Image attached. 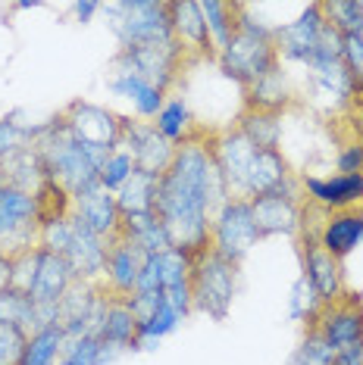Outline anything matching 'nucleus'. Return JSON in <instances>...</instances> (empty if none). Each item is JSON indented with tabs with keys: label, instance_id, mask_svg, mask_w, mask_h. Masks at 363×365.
Listing matches in <instances>:
<instances>
[{
	"label": "nucleus",
	"instance_id": "nucleus-40",
	"mask_svg": "<svg viewBox=\"0 0 363 365\" xmlns=\"http://www.w3.org/2000/svg\"><path fill=\"white\" fill-rule=\"evenodd\" d=\"M326 22L342 31V35H363V10L360 0H329L323 4Z\"/></svg>",
	"mask_w": 363,
	"mask_h": 365
},
{
	"label": "nucleus",
	"instance_id": "nucleus-10",
	"mask_svg": "<svg viewBox=\"0 0 363 365\" xmlns=\"http://www.w3.org/2000/svg\"><path fill=\"white\" fill-rule=\"evenodd\" d=\"M254 222H257L260 237H276V235H298L301 231V212H304V187L301 178L294 175L282 190L267 197L251 200Z\"/></svg>",
	"mask_w": 363,
	"mask_h": 365
},
{
	"label": "nucleus",
	"instance_id": "nucleus-45",
	"mask_svg": "<svg viewBox=\"0 0 363 365\" xmlns=\"http://www.w3.org/2000/svg\"><path fill=\"white\" fill-rule=\"evenodd\" d=\"M335 165H338V175H363V140L342 147Z\"/></svg>",
	"mask_w": 363,
	"mask_h": 365
},
{
	"label": "nucleus",
	"instance_id": "nucleus-33",
	"mask_svg": "<svg viewBox=\"0 0 363 365\" xmlns=\"http://www.w3.org/2000/svg\"><path fill=\"white\" fill-rule=\"evenodd\" d=\"M310 78H313V85H317L323 94L329 97H335L338 103H344V101H351L357 91H354V81L348 76V69H344V63L338 60V63H317V66H310Z\"/></svg>",
	"mask_w": 363,
	"mask_h": 365
},
{
	"label": "nucleus",
	"instance_id": "nucleus-20",
	"mask_svg": "<svg viewBox=\"0 0 363 365\" xmlns=\"http://www.w3.org/2000/svg\"><path fill=\"white\" fill-rule=\"evenodd\" d=\"M72 284H76V275H72L69 262L60 253L35 247V278H31V287H29V300L35 306L60 303Z\"/></svg>",
	"mask_w": 363,
	"mask_h": 365
},
{
	"label": "nucleus",
	"instance_id": "nucleus-35",
	"mask_svg": "<svg viewBox=\"0 0 363 365\" xmlns=\"http://www.w3.org/2000/svg\"><path fill=\"white\" fill-rule=\"evenodd\" d=\"M0 322H13L22 325L29 334L38 331V319H35V303L29 300V294L16 287H4L0 290Z\"/></svg>",
	"mask_w": 363,
	"mask_h": 365
},
{
	"label": "nucleus",
	"instance_id": "nucleus-27",
	"mask_svg": "<svg viewBox=\"0 0 363 365\" xmlns=\"http://www.w3.org/2000/svg\"><path fill=\"white\" fill-rule=\"evenodd\" d=\"M292 101H294V94H292V88H288V78H285L282 66L272 69L269 76H263L260 81H254V85L244 88V110L282 115L288 106H292Z\"/></svg>",
	"mask_w": 363,
	"mask_h": 365
},
{
	"label": "nucleus",
	"instance_id": "nucleus-30",
	"mask_svg": "<svg viewBox=\"0 0 363 365\" xmlns=\"http://www.w3.org/2000/svg\"><path fill=\"white\" fill-rule=\"evenodd\" d=\"M235 128L242 131L257 150H279V140H282V115L244 110L238 115Z\"/></svg>",
	"mask_w": 363,
	"mask_h": 365
},
{
	"label": "nucleus",
	"instance_id": "nucleus-14",
	"mask_svg": "<svg viewBox=\"0 0 363 365\" xmlns=\"http://www.w3.org/2000/svg\"><path fill=\"white\" fill-rule=\"evenodd\" d=\"M323 26H326L323 4H307L301 10L298 19H292V22H285V26L272 29V41H276L279 60L307 66L313 51H317V41H319V31H323Z\"/></svg>",
	"mask_w": 363,
	"mask_h": 365
},
{
	"label": "nucleus",
	"instance_id": "nucleus-48",
	"mask_svg": "<svg viewBox=\"0 0 363 365\" xmlns=\"http://www.w3.org/2000/svg\"><path fill=\"white\" fill-rule=\"evenodd\" d=\"M10 272H13V259L0 253V290L10 287Z\"/></svg>",
	"mask_w": 363,
	"mask_h": 365
},
{
	"label": "nucleus",
	"instance_id": "nucleus-6",
	"mask_svg": "<svg viewBox=\"0 0 363 365\" xmlns=\"http://www.w3.org/2000/svg\"><path fill=\"white\" fill-rule=\"evenodd\" d=\"M188 63V53L182 51L176 38L163 41V44H138V47H119V53L113 56L110 66L126 72H135L138 78H144L151 88L169 94L179 81L182 66Z\"/></svg>",
	"mask_w": 363,
	"mask_h": 365
},
{
	"label": "nucleus",
	"instance_id": "nucleus-47",
	"mask_svg": "<svg viewBox=\"0 0 363 365\" xmlns=\"http://www.w3.org/2000/svg\"><path fill=\"white\" fill-rule=\"evenodd\" d=\"M332 365H363V346H354V350L335 353Z\"/></svg>",
	"mask_w": 363,
	"mask_h": 365
},
{
	"label": "nucleus",
	"instance_id": "nucleus-38",
	"mask_svg": "<svg viewBox=\"0 0 363 365\" xmlns=\"http://www.w3.org/2000/svg\"><path fill=\"white\" fill-rule=\"evenodd\" d=\"M138 172L135 160H131V153L126 150V147H119V150L106 153V160L101 165V187L110 190V194H119L122 185Z\"/></svg>",
	"mask_w": 363,
	"mask_h": 365
},
{
	"label": "nucleus",
	"instance_id": "nucleus-17",
	"mask_svg": "<svg viewBox=\"0 0 363 365\" xmlns=\"http://www.w3.org/2000/svg\"><path fill=\"white\" fill-rule=\"evenodd\" d=\"M304 197L323 212H342L363 206V175H304Z\"/></svg>",
	"mask_w": 363,
	"mask_h": 365
},
{
	"label": "nucleus",
	"instance_id": "nucleus-44",
	"mask_svg": "<svg viewBox=\"0 0 363 365\" xmlns=\"http://www.w3.org/2000/svg\"><path fill=\"white\" fill-rule=\"evenodd\" d=\"M160 290H163V253L144 256V265H141V275H138L135 294H160Z\"/></svg>",
	"mask_w": 363,
	"mask_h": 365
},
{
	"label": "nucleus",
	"instance_id": "nucleus-1",
	"mask_svg": "<svg viewBox=\"0 0 363 365\" xmlns=\"http://www.w3.org/2000/svg\"><path fill=\"white\" fill-rule=\"evenodd\" d=\"M229 200H232V194H229L226 178L213 160L210 138L194 131L185 144H179L166 175H160L156 181L154 212L166 225L172 247L188 253L192 259L210 250L213 215Z\"/></svg>",
	"mask_w": 363,
	"mask_h": 365
},
{
	"label": "nucleus",
	"instance_id": "nucleus-39",
	"mask_svg": "<svg viewBox=\"0 0 363 365\" xmlns=\"http://www.w3.org/2000/svg\"><path fill=\"white\" fill-rule=\"evenodd\" d=\"M332 359H335V350L326 344V337L317 328H307L288 365H332Z\"/></svg>",
	"mask_w": 363,
	"mask_h": 365
},
{
	"label": "nucleus",
	"instance_id": "nucleus-34",
	"mask_svg": "<svg viewBox=\"0 0 363 365\" xmlns=\"http://www.w3.org/2000/svg\"><path fill=\"white\" fill-rule=\"evenodd\" d=\"M63 328L60 325H51V328H41L29 337V346H26V356H22L19 365H56L60 362V353H63Z\"/></svg>",
	"mask_w": 363,
	"mask_h": 365
},
{
	"label": "nucleus",
	"instance_id": "nucleus-19",
	"mask_svg": "<svg viewBox=\"0 0 363 365\" xmlns=\"http://www.w3.org/2000/svg\"><path fill=\"white\" fill-rule=\"evenodd\" d=\"M210 150H213V160H217L222 178L229 185V194L238 197L244 185V175H247V165H251L257 147L238 128H229V131H219V135H210Z\"/></svg>",
	"mask_w": 363,
	"mask_h": 365
},
{
	"label": "nucleus",
	"instance_id": "nucleus-24",
	"mask_svg": "<svg viewBox=\"0 0 363 365\" xmlns=\"http://www.w3.org/2000/svg\"><path fill=\"white\" fill-rule=\"evenodd\" d=\"M106 88H110L116 97H122V101H129L131 106H135V113L141 115V119H151V122L156 119V113L163 110V103H166V94H163V91L151 88L144 78H138L135 72L116 69V66H110Z\"/></svg>",
	"mask_w": 363,
	"mask_h": 365
},
{
	"label": "nucleus",
	"instance_id": "nucleus-2",
	"mask_svg": "<svg viewBox=\"0 0 363 365\" xmlns=\"http://www.w3.org/2000/svg\"><path fill=\"white\" fill-rule=\"evenodd\" d=\"M31 147L44 165V178L60 181L72 194V200L101 187V165L106 153L97 147H85L81 140L72 138L60 115L41 122V125H31Z\"/></svg>",
	"mask_w": 363,
	"mask_h": 365
},
{
	"label": "nucleus",
	"instance_id": "nucleus-42",
	"mask_svg": "<svg viewBox=\"0 0 363 365\" xmlns=\"http://www.w3.org/2000/svg\"><path fill=\"white\" fill-rule=\"evenodd\" d=\"M101 340L97 337H79V340H66L60 362L56 365H104L101 362Z\"/></svg>",
	"mask_w": 363,
	"mask_h": 365
},
{
	"label": "nucleus",
	"instance_id": "nucleus-12",
	"mask_svg": "<svg viewBox=\"0 0 363 365\" xmlns=\"http://www.w3.org/2000/svg\"><path fill=\"white\" fill-rule=\"evenodd\" d=\"M298 250H301L304 278H307V284L317 290L319 303H335V300H342V297L348 294V287H344L342 262H338L335 256H329L323 247H319L317 235H310L307 228H301Z\"/></svg>",
	"mask_w": 363,
	"mask_h": 365
},
{
	"label": "nucleus",
	"instance_id": "nucleus-18",
	"mask_svg": "<svg viewBox=\"0 0 363 365\" xmlns=\"http://www.w3.org/2000/svg\"><path fill=\"white\" fill-rule=\"evenodd\" d=\"M141 265H144V253L138 250L131 240H126L122 235L113 237L110 247H106V269H104V281H101L106 287V294L119 297V300L135 294Z\"/></svg>",
	"mask_w": 363,
	"mask_h": 365
},
{
	"label": "nucleus",
	"instance_id": "nucleus-9",
	"mask_svg": "<svg viewBox=\"0 0 363 365\" xmlns=\"http://www.w3.org/2000/svg\"><path fill=\"white\" fill-rule=\"evenodd\" d=\"M63 125L69 128V135L81 140L85 147H97L104 153H113L122 147V119L106 106L88 103V101H72L60 113Z\"/></svg>",
	"mask_w": 363,
	"mask_h": 365
},
{
	"label": "nucleus",
	"instance_id": "nucleus-36",
	"mask_svg": "<svg viewBox=\"0 0 363 365\" xmlns=\"http://www.w3.org/2000/svg\"><path fill=\"white\" fill-rule=\"evenodd\" d=\"M29 144H31V125L19 122V110L0 115V165L10 163Z\"/></svg>",
	"mask_w": 363,
	"mask_h": 365
},
{
	"label": "nucleus",
	"instance_id": "nucleus-28",
	"mask_svg": "<svg viewBox=\"0 0 363 365\" xmlns=\"http://www.w3.org/2000/svg\"><path fill=\"white\" fill-rule=\"evenodd\" d=\"M119 235L126 240H131V244H135L144 256H156V253L172 250V237H169L166 225L160 222V215H156V212L126 215V219H122Z\"/></svg>",
	"mask_w": 363,
	"mask_h": 365
},
{
	"label": "nucleus",
	"instance_id": "nucleus-7",
	"mask_svg": "<svg viewBox=\"0 0 363 365\" xmlns=\"http://www.w3.org/2000/svg\"><path fill=\"white\" fill-rule=\"evenodd\" d=\"M38 203L35 194L0 181V253L19 256L38 247Z\"/></svg>",
	"mask_w": 363,
	"mask_h": 365
},
{
	"label": "nucleus",
	"instance_id": "nucleus-49",
	"mask_svg": "<svg viewBox=\"0 0 363 365\" xmlns=\"http://www.w3.org/2000/svg\"><path fill=\"white\" fill-rule=\"evenodd\" d=\"M38 6H41V0H19L16 10H38Z\"/></svg>",
	"mask_w": 363,
	"mask_h": 365
},
{
	"label": "nucleus",
	"instance_id": "nucleus-22",
	"mask_svg": "<svg viewBox=\"0 0 363 365\" xmlns=\"http://www.w3.org/2000/svg\"><path fill=\"white\" fill-rule=\"evenodd\" d=\"M317 240H319V247H323L329 256H335L338 262L348 259L363 240V206L342 210V212H326V222L319 225Z\"/></svg>",
	"mask_w": 363,
	"mask_h": 365
},
{
	"label": "nucleus",
	"instance_id": "nucleus-11",
	"mask_svg": "<svg viewBox=\"0 0 363 365\" xmlns=\"http://www.w3.org/2000/svg\"><path fill=\"white\" fill-rule=\"evenodd\" d=\"M313 328L326 337V344L332 346L335 353L363 346V300H360V294L348 290L342 300L323 303Z\"/></svg>",
	"mask_w": 363,
	"mask_h": 365
},
{
	"label": "nucleus",
	"instance_id": "nucleus-4",
	"mask_svg": "<svg viewBox=\"0 0 363 365\" xmlns=\"http://www.w3.org/2000/svg\"><path fill=\"white\" fill-rule=\"evenodd\" d=\"M104 13H106V26L116 35L119 47L172 41L166 0H116V4L104 6Z\"/></svg>",
	"mask_w": 363,
	"mask_h": 365
},
{
	"label": "nucleus",
	"instance_id": "nucleus-46",
	"mask_svg": "<svg viewBox=\"0 0 363 365\" xmlns=\"http://www.w3.org/2000/svg\"><path fill=\"white\" fill-rule=\"evenodd\" d=\"M101 10H104V4H97V0H76V4H72V13H76V19L81 22V26L94 19Z\"/></svg>",
	"mask_w": 363,
	"mask_h": 365
},
{
	"label": "nucleus",
	"instance_id": "nucleus-32",
	"mask_svg": "<svg viewBox=\"0 0 363 365\" xmlns=\"http://www.w3.org/2000/svg\"><path fill=\"white\" fill-rule=\"evenodd\" d=\"M156 175H147V172L138 169L131 175L122 190L116 194V203H119V212L122 219L126 215H144V212H154V200H156Z\"/></svg>",
	"mask_w": 363,
	"mask_h": 365
},
{
	"label": "nucleus",
	"instance_id": "nucleus-21",
	"mask_svg": "<svg viewBox=\"0 0 363 365\" xmlns=\"http://www.w3.org/2000/svg\"><path fill=\"white\" fill-rule=\"evenodd\" d=\"M292 178H294V172L282 156V150H257L251 165H247V175H244V185H242V194L238 197H242V200H257V197L276 194V190H282Z\"/></svg>",
	"mask_w": 363,
	"mask_h": 365
},
{
	"label": "nucleus",
	"instance_id": "nucleus-31",
	"mask_svg": "<svg viewBox=\"0 0 363 365\" xmlns=\"http://www.w3.org/2000/svg\"><path fill=\"white\" fill-rule=\"evenodd\" d=\"M154 128L160 131L169 144H176V147L185 144V140L194 135V119H192V110H188L185 97H179V94L166 97L163 110L156 113V119H154Z\"/></svg>",
	"mask_w": 363,
	"mask_h": 365
},
{
	"label": "nucleus",
	"instance_id": "nucleus-26",
	"mask_svg": "<svg viewBox=\"0 0 363 365\" xmlns=\"http://www.w3.org/2000/svg\"><path fill=\"white\" fill-rule=\"evenodd\" d=\"M135 334H138V322H135V315H131L129 303L119 300V297H110L101 331H97V340L104 344V350L110 356L129 353L131 344H135Z\"/></svg>",
	"mask_w": 363,
	"mask_h": 365
},
{
	"label": "nucleus",
	"instance_id": "nucleus-8",
	"mask_svg": "<svg viewBox=\"0 0 363 365\" xmlns=\"http://www.w3.org/2000/svg\"><path fill=\"white\" fill-rule=\"evenodd\" d=\"M260 231L257 222H254V210L251 200H242V197H232L222 210L213 215L210 225V250H217L222 259L242 265V259L257 247Z\"/></svg>",
	"mask_w": 363,
	"mask_h": 365
},
{
	"label": "nucleus",
	"instance_id": "nucleus-5",
	"mask_svg": "<svg viewBox=\"0 0 363 365\" xmlns=\"http://www.w3.org/2000/svg\"><path fill=\"white\" fill-rule=\"evenodd\" d=\"M238 287V265L222 259L217 250H204L194 256L192 269V303L197 312L210 315L213 322H226L232 312Z\"/></svg>",
	"mask_w": 363,
	"mask_h": 365
},
{
	"label": "nucleus",
	"instance_id": "nucleus-25",
	"mask_svg": "<svg viewBox=\"0 0 363 365\" xmlns=\"http://www.w3.org/2000/svg\"><path fill=\"white\" fill-rule=\"evenodd\" d=\"M192 269H194V259L182 250H166L163 253V297L172 303L182 319H188L194 309L192 303Z\"/></svg>",
	"mask_w": 363,
	"mask_h": 365
},
{
	"label": "nucleus",
	"instance_id": "nucleus-41",
	"mask_svg": "<svg viewBox=\"0 0 363 365\" xmlns=\"http://www.w3.org/2000/svg\"><path fill=\"white\" fill-rule=\"evenodd\" d=\"M29 331L13 322H0V365H19L29 346Z\"/></svg>",
	"mask_w": 363,
	"mask_h": 365
},
{
	"label": "nucleus",
	"instance_id": "nucleus-43",
	"mask_svg": "<svg viewBox=\"0 0 363 365\" xmlns=\"http://www.w3.org/2000/svg\"><path fill=\"white\" fill-rule=\"evenodd\" d=\"M342 63L354 81V91H363V35H344Z\"/></svg>",
	"mask_w": 363,
	"mask_h": 365
},
{
	"label": "nucleus",
	"instance_id": "nucleus-15",
	"mask_svg": "<svg viewBox=\"0 0 363 365\" xmlns=\"http://www.w3.org/2000/svg\"><path fill=\"white\" fill-rule=\"evenodd\" d=\"M106 247H110V240L101 237L97 231H91L85 222L72 212V237H69V247L63 250V259L69 262L76 281H88V284L104 281Z\"/></svg>",
	"mask_w": 363,
	"mask_h": 365
},
{
	"label": "nucleus",
	"instance_id": "nucleus-16",
	"mask_svg": "<svg viewBox=\"0 0 363 365\" xmlns=\"http://www.w3.org/2000/svg\"><path fill=\"white\" fill-rule=\"evenodd\" d=\"M169 4V26H172V38L182 44V51L192 56H201V60H217V47L210 41L207 31V19L201 13V4L197 0H166Z\"/></svg>",
	"mask_w": 363,
	"mask_h": 365
},
{
	"label": "nucleus",
	"instance_id": "nucleus-3",
	"mask_svg": "<svg viewBox=\"0 0 363 365\" xmlns=\"http://www.w3.org/2000/svg\"><path fill=\"white\" fill-rule=\"evenodd\" d=\"M217 63H219L222 76L232 78L235 85H242V91L282 66L279 51H276V41H272V29L254 19L247 4L242 10V22H238L235 38L229 41L226 51H219Z\"/></svg>",
	"mask_w": 363,
	"mask_h": 365
},
{
	"label": "nucleus",
	"instance_id": "nucleus-23",
	"mask_svg": "<svg viewBox=\"0 0 363 365\" xmlns=\"http://www.w3.org/2000/svg\"><path fill=\"white\" fill-rule=\"evenodd\" d=\"M72 212H76L91 231H97L101 237H106V240L119 237L122 212H119L116 194H110V190L97 187V190H91V194L79 197V200H72Z\"/></svg>",
	"mask_w": 363,
	"mask_h": 365
},
{
	"label": "nucleus",
	"instance_id": "nucleus-37",
	"mask_svg": "<svg viewBox=\"0 0 363 365\" xmlns=\"http://www.w3.org/2000/svg\"><path fill=\"white\" fill-rule=\"evenodd\" d=\"M323 309V303H319L317 290L307 284V278H298L292 284V297H288V315H292V322H304L307 328L317 325V315Z\"/></svg>",
	"mask_w": 363,
	"mask_h": 365
},
{
	"label": "nucleus",
	"instance_id": "nucleus-29",
	"mask_svg": "<svg viewBox=\"0 0 363 365\" xmlns=\"http://www.w3.org/2000/svg\"><path fill=\"white\" fill-rule=\"evenodd\" d=\"M242 10L244 4H226V0H201V13L207 19V31H210V41L213 47L226 51L229 41L235 38L238 31V22H242Z\"/></svg>",
	"mask_w": 363,
	"mask_h": 365
},
{
	"label": "nucleus",
	"instance_id": "nucleus-13",
	"mask_svg": "<svg viewBox=\"0 0 363 365\" xmlns=\"http://www.w3.org/2000/svg\"><path fill=\"white\" fill-rule=\"evenodd\" d=\"M122 147L131 153V160L147 175H166V169L176 160V144H169L160 131L154 128V122H131L122 119Z\"/></svg>",
	"mask_w": 363,
	"mask_h": 365
}]
</instances>
